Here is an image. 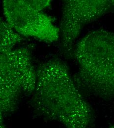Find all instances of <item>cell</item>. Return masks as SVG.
<instances>
[{"instance_id": "52a82bcc", "label": "cell", "mask_w": 114, "mask_h": 128, "mask_svg": "<svg viewBox=\"0 0 114 128\" xmlns=\"http://www.w3.org/2000/svg\"><path fill=\"white\" fill-rule=\"evenodd\" d=\"M4 115L0 111V128H7L4 121Z\"/></svg>"}, {"instance_id": "8992f818", "label": "cell", "mask_w": 114, "mask_h": 128, "mask_svg": "<svg viewBox=\"0 0 114 128\" xmlns=\"http://www.w3.org/2000/svg\"><path fill=\"white\" fill-rule=\"evenodd\" d=\"M23 40V36L15 32L0 16V53L14 49Z\"/></svg>"}, {"instance_id": "3957f363", "label": "cell", "mask_w": 114, "mask_h": 128, "mask_svg": "<svg viewBox=\"0 0 114 128\" xmlns=\"http://www.w3.org/2000/svg\"><path fill=\"white\" fill-rule=\"evenodd\" d=\"M36 81L30 48L0 53V111L4 116L16 110L22 96L32 94Z\"/></svg>"}, {"instance_id": "277c9868", "label": "cell", "mask_w": 114, "mask_h": 128, "mask_svg": "<svg viewBox=\"0 0 114 128\" xmlns=\"http://www.w3.org/2000/svg\"><path fill=\"white\" fill-rule=\"evenodd\" d=\"M51 0H5L2 2L5 20L22 36L32 37L53 43L60 38V30L53 19L43 10L51 6Z\"/></svg>"}, {"instance_id": "6da1fadb", "label": "cell", "mask_w": 114, "mask_h": 128, "mask_svg": "<svg viewBox=\"0 0 114 128\" xmlns=\"http://www.w3.org/2000/svg\"><path fill=\"white\" fill-rule=\"evenodd\" d=\"M36 73L30 104L33 114L58 122L65 128H91L92 108L66 63L59 58H52L40 64Z\"/></svg>"}, {"instance_id": "5b68a950", "label": "cell", "mask_w": 114, "mask_h": 128, "mask_svg": "<svg viewBox=\"0 0 114 128\" xmlns=\"http://www.w3.org/2000/svg\"><path fill=\"white\" fill-rule=\"evenodd\" d=\"M114 12V0H64L59 28L62 54L66 57H73L75 42L83 28Z\"/></svg>"}, {"instance_id": "7a4b0ae2", "label": "cell", "mask_w": 114, "mask_h": 128, "mask_svg": "<svg viewBox=\"0 0 114 128\" xmlns=\"http://www.w3.org/2000/svg\"><path fill=\"white\" fill-rule=\"evenodd\" d=\"M73 57L78 65L73 78L80 91L105 100L114 99V32H89L75 44Z\"/></svg>"}, {"instance_id": "ba28073f", "label": "cell", "mask_w": 114, "mask_h": 128, "mask_svg": "<svg viewBox=\"0 0 114 128\" xmlns=\"http://www.w3.org/2000/svg\"><path fill=\"white\" fill-rule=\"evenodd\" d=\"M110 128H114V126H112V127H111Z\"/></svg>"}]
</instances>
